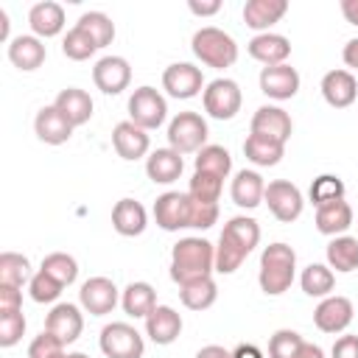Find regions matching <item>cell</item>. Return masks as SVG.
<instances>
[{
  "mask_svg": "<svg viewBox=\"0 0 358 358\" xmlns=\"http://www.w3.org/2000/svg\"><path fill=\"white\" fill-rule=\"evenodd\" d=\"M260 241V227L249 215H235L224 224L218 246H215V271L232 274L241 268V263L249 257V252Z\"/></svg>",
  "mask_w": 358,
  "mask_h": 358,
  "instance_id": "1",
  "label": "cell"
},
{
  "mask_svg": "<svg viewBox=\"0 0 358 358\" xmlns=\"http://www.w3.org/2000/svg\"><path fill=\"white\" fill-rule=\"evenodd\" d=\"M215 271V246L204 238H182L171 252V280L182 288Z\"/></svg>",
  "mask_w": 358,
  "mask_h": 358,
  "instance_id": "2",
  "label": "cell"
},
{
  "mask_svg": "<svg viewBox=\"0 0 358 358\" xmlns=\"http://www.w3.org/2000/svg\"><path fill=\"white\" fill-rule=\"evenodd\" d=\"M294 268H296V252L280 241L268 243L260 255V274H257L263 294H268V296L285 294L294 282Z\"/></svg>",
  "mask_w": 358,
  "mask_h": 358,
  "instance_id": "3",
  "label": "cell"
},
{
  "mask_svg": "<svg viewBox=\"0 0 358 358\" xmlns=\"http://www.w3.org/2000/svg\"><path fill=\"white\" fill-rule=\"evenodd\" d=\"M193 53H196V59H201L207 67H215V70L232 67L238 62V45H235V39L227 31L215 28V25L199 28L193 34Z\"/></svg>",
  "mask_w": 358,
  "mask_h": 358,
  "instance_id": "4",
  "label": "cell"
},
{
  "mask_svg": "<svg viewBox=\"0 0 358 358\" xmlns=\"http://www.w3.org/2000/svg\"><path fill=\"white\" fill-rule=\"evenodd\" d=\"M168 143L179 154H199L207 143V120L199 112H179L168 126Z\"/></svg>",
  "mask_w": 358,
  "mask_h": 358,
  "instance_id": "5",
  "label": "cell"
},
{
  "mask_svg": "<svg viewBox=\"0 0 358 358\" xmlns=\"http://www.w3.org/2000/svg\"><path fill=\"white\" fill-rule=\"evenodd\" d=\"M168 115V103L165 98L154 90V87H137L129 98V120L145 131L159 129L165 123Z\"/></svg>",
  "mask_w": 358,
  "mask_h": 358,
  "instance_id": "6",
  "label": "cell"
},
{
  "mask_svg": "<svg viewBox=\"0 0 358 358\" xmlns=\"http://www.w3.org/2000/svg\"><path fill=\"white\" fill-rule=\"evenodd\" d=\"M101 352L106 358H143L145 344H143V336L131 324L112 322L101 330Z\"/></svg>",
  "mask_w": 358,
  "mask_h": 358,
  "instance_id": "7",
  "label": "cell"
},
{
  "mask_svg": "<svg viewBox=\"0 0 358 358\" xmlns=\"http://www.w3.org/2000/svg\"><path fill=\"white\" fill-rule=\"evenodd\" d=\"M243 95L232 78H215L204 90V112L215 120H232L241 112Z\"/></svg>",
  "mask_w": 358,
  "mask_h": 358,
  "instance_id": "8",
  "label": "cell"
},
{
  "mask_svg": "<svg viewBox=\"0 0 358 358\" xmlns=\"http://www.w3.org/2000/svg\"><path fill=\"white\" fill-rule=\"evenodd\" d=\"M263 201L268 204L271 215H274L277 221H282V224L296 221V218L302 215V207H305L299 187L291 185V182H285V179L268 182V185H266V193H263Z\"/></svg>",
  "mask_w": 358,
  "mask_h": 358,
  "instance_id": "9",
  "label": "cell"
},
{
  "mask_svg": "<svg viewBox=\"0 0 358 358\" xmlns=\"http://www.w3.org/2000/svg\"><path fill=\"white\" fill-rule=\"evenodd\" d=\"M154 221L165 232H179L190 227V196L179 190H168L154 201Z\"/></svg>",
  "mask_w": 358,
  "mask_h": 358,
  "instance_id": "10",
  "label": "cell"
},
{
  "mask_svg": "<svg viewBox=\"0 0 358 358\" xmlns=\"http://www.w3.org/2000/svg\"><path fill=\"white\" fill-rule=\"evenodd\" d=\"M162 87L171 98H193L201 92L204 87V76L196 64L190 62H176V64H168L165 73H162Z\"/></svg>",
  "mask_w": 358,
  "mask_h": 358,
  "instance_id": "11",
  "label": "cell"
},
{
  "mask_svg": "<svg viewBox=\"0 0 358 358\" xmlns=\"http://www.w3.org/2000/svg\"><path fill=\"white\" fill-rule=\"evenodd\" d=\"M117 285L109 280V277H90L84 285H81V291H78V302H81V308L87 310V313H92V316H106V313H112L115 310V305H117Z\"/></svg>",
  "mask_w": 358,
  "mask_h": 358,
  "instance_id": "12",
  "label": "cell"
},
{
  "mask_svg": "<svg viewBox=\"0 0 358 358\" xmlns=\"http://www.w3.org/2000/svg\"><path fill=\"white\" fill-rule=\"evenodd\" d=\"M92 81L103 95H120L131 81V67L123 56H103L92 67Z\"/></svg>",
  "mask_w": 358,
  "mask_h": 358,
  "instance_id": "13",
  "label": "cell"
},
{
  "mask_svg": "<svg viewBox=\"0 0 358 358\" xmlns=\"http://www.w3.org/2000/svg\"><path fill=\"white\" fill-rule=\"evenodd\" d=\"M352 316H355L352 302L347 296H338V294L336 296H324L313 310V322H316V327L322 333H344L350 327Z\"/></svg>",
  "mask_w": 358,
  "mask_h": 358,
  "instance_id": "14",
  "label": "cell"
},
{
  "mask_svg": "<svg viewBox=\"0 0 358 358\" xmlns=\"http://www.w3.org/2000/svg\"><path fill=\"white\" fill-rule=\"evenodd\" d=\"M45 330H48L50 336H56L62 344H73V341L81 336V330H84V316H81V310H78L76 305L59 302V305H53V310L48 313Z\"/></svg>",
  "mask_w": 358,
  "mask_h": 358,
  "instance_id": "15",
  "label": "cell"
},
{
  "mask_svg": "<svg viewBox=\"0 0 358 358\" xmlns=\"http://www.w3.org/2000/svg\"><path fill=\"white\" fill-rule=\"evenodd\" d=\"M260 90L274 101H288L299 90V73L291 64H274L260 70Z\"/></svg>",
  "mask_w": 358,
  "mask_h": 358,
  "instance_id": "16",
  "label": "cell"
},
{
  "mask_svg": "<svg viewBox=\"0 0 358 358\" xmlns=\"http://www.w3.org/2000/svg\"><path fill=\"white\" fill-rule=\"evenodd\" d=\"M73 123L50 103V106H42L39 112H36V117H34V131H36V137L42 140V143H48V145H62V143H67L70 140V134H73Z\"/></svg>",
  "mask_w": 358,
  "mask_h": 358,
  "instance_id": "17",
  "label": "cell"
},
{
  "mask_svg": "<svg viewBox=\"0 0 358 358\" xmlns=\"http://www.w3.org/2000/svg\"><path fill=\"white\" fill-rule=\"evenodd\" d=\"M291 129H294V123H291L288 112L280 109V106H260L252 115V134H260V137L285 143L291 137Z\"/></svg>",
  "mask_w": 358,
  "mask_h": 358,
  "instance_id": "18",
  "label": "cell"
},
{
  "mask_svg": "<svg viewBox=\"0 0 358 358\" xmlns=\"http://www.w3.org/2000/svg\"><path fill=\"white\" fill-rule=\"evenodd\" d=\"M322 95L333 109H344L358 95V81L350 70H330L322 78Z\"/></svg>",
  "mask_w": 358,
  "mask_h": 358,
  "instance_id": "19",
  "label": "cell"
},
{
  "mask_svg": "<svg viewBox=\"0 0 358 358\" xmlns=\"http://www.w3.org/2000/svg\"><path fill=\"white\" fill-rule=\"evenodd\" d=\"M145 333L154 344H173L182 333V316L168 305H157L145 316Z\"/></svg>",
  "mask_w": 358,
  "mask_h": 358,
  "instance_id": "20",
  "label": "cell"
},
{
  "mask_svg": "<svg viewBox=\"0 0 358 358\" xmlns=\"http://www.w3.org/2000/svg\"><path fill=\"white\" fill-rule=\"evenodd\" d=\"M246 48H249V56L257 59V62L266 64V67L285 64V59L291 56V42H288L282 34H271V31L257 34Z\"/></svg>",
  "mask_w": 358,
  "mask_h": 358,
  "instance_id": "21",
  "label": "cell"
},
{
  "mask_svg": "<svg viewBox=\"0 0 358 358\" xmlns=\"http://www.w3.org/2000/svg\"><path fill=\"white\" fill-rule=\"evenodd\" d=\"M112 145H115L117 157H123V159H140V157L148 154L151 140H148L145 129L134 126L131 120H123V123H117L115 131H112Z\"/></svg>",
  "mask_w": 358,
  "mask_h": 358,
  "instance_id": "22",
  "label": "cell"
},
{
  "mask_svg": "<svg viewBox=\"0 0 358 358\" xmlns=\"http://www.w3.org/2000/svg\"><path fill=\"white\" fill-rule=\"evenodd\" d=\"M145 224H148V215H145V207L137 199H120L112 207V227H115L117 235H123V238L143 235Z\"/></svg>",
  "mask_w": 358,
  "mask_h": 358,
  "instance_id": "23",
  "label": "cell"
},
{
  "mask_svg": "<svg viewBox=\"0 0 358 358\" xmlns=\"http://www.w3.org/2000/svg\"><path fill=\"white\" fill-rule=\"evenodd\" d=\"M28 25H31V31L36 36L50 39V36L62 34V28H64V8L59 3H53V0H42V3L31 6Z\"/></svg>",
  "mask_w": 358,
  "mask_h": 358,
  "instance_id": "24",
  "label": "cell"
},
{
  "mask_svg": "<svg viewBox=\"0 0 358 358\" xmlns=\"http://www.w3.org/2000/svg\"><path fill=\"white\" fill-rule=\"evenodd\" d=\"M182 168H185L182 154L173 151V148H157V151H151V157L145 159V173H148V179L157 182V185H171V182H176V179L182 176Z\"/></svg>",
  "mask_w": 358,
  "mask_h": 358,
  "instance_id": "25",
  "label": "cell"
},
{
  "mask_svg": "<svg viewBox=\"0 0 358 358\" xmlns=\"http://www.w3.org/2000/svg\"><path fill=\"white\" fill-rule=\"evenodd\" d=\"M288 11L285 0H246L243 6V22L255 31H268L274 22L282 20V14Z\"/></svg>",
  "mask_w": 358,
  "mask_h": 358,
  "instance_id": "26",
  "label": "cell"
},
{
  "mask_svg": "<svg viewBox=\"0 0 358 358\" xmlns=\"http://www.w3.org/2000/svg\"><path fill=\"white\" fill-rule=\"evenodd\" d=\"M229 193H232V201H235L238 207H243V210H255V207L263 201L266 182H263V176H260L257 171H246V168H243V171L235 173Z\"/></svg>",
  "mask_w": 358,
  "mask_h": 358,
  "instance_id": "27",
  "label": "cell"
},
{
  "mask_svg": "<svg viewBox=\"0 0 358 358\" xmlns=\"http://www.w3.org/2000/svg\"><path fill=\"white\" fill-rule=\"evenodd\" d=\"M53 106H56L73 126H84V123H90V117H92V98H90L84 90H78V87L62 90V92L56 95Z\"/></svg>",
  "mask_w": 358,
  "mask_h": 358,
  "instance_id": "28",
  "label": "cell"
},
{
  "mask_svg": "<svg viewBox=\"0 0 358 358\" xmlns=\"http://www.w3.org/2000/svg\"><path fill=\"white\" fill-rule=\"evenodd\" d=\"M45 56H48V50H45V45H42L39 36H14L11 45H8L11 64L20 67V70H25V73L42 67Z\"/></svg>",
  "mask_w": 358,
  "mask_h": 358,
  "instance_id": "29",
  "label": "cell"
},
{
  "mask_svg": "<svg viewBox=\"0 0 358 358\" xmlns=\"http://www.w3.org/2000/svg\"><path fill=\"white\" fill-rule=\"evenodd\" d=\"M350 224H352V207L344 199L341 201H333V204H324V207L316 210V229L322 235L338 238V235H344L350 229Z\"/></svg>",
  "mask_w": 358,
  "mask_h": 358,
  "instance_id": "30",
  "label": "cell"
},
{
  "mask_svg": "<svg viewBox=\"0 0 358 358\" xmlns=\"http://www.w3.org/2000/svg\"><path fill=\"white\" fill-rule=\"evenodd\" d=\"M120 305L129 316L134 319H145L154 308H157V291L148 285V282H129L123 296H120Z\"/></svg>",
  "mask_w": 358,
  "mask_h": 358,
  "instance_id": "31",
  "label": "cell"
},
{
  "mask_svg": "<svg viewBox=\"0 0 358 358\" xmlns=\"http://www.w3.org/2000/svg\"><path fill=\"white\" fill-rule=\"evenodd\" d=\"M243 154L249 162L260 165V168H268V165H277L285 154V143H277V140H268V137H260V134H249L246 143H243Z\"/></svg>",
  "mask_w": 358,
  "mask_h": 358,
  "instance_id": "32",
  "label": "cell"
},
{
  "mask_svg": "<svg viewBox=\"0 0 358 358\" xmlns=\"http://www.w3.org/2000/svg\"><path fill=\"white\" fill-rule=\"evenodd\" d=\"M327 266L341 271V274H350L358 268V238H350V235H338L327 243Z\"/></svg>",
  "mask_w": 358,
  "mask_h": 358,
  "instance_id": "33",
  "label": "cell"
},
{
  "mask_svg": "<svg viewBox=\"0 0 358 358\" xmlns=\"http://www.w3.org/2000/svg\"><path fill=\"white\" fill-rule=\"evenodd\" d=\"M179 296H182V305L190 308V310H207L215 299H218V288L213 282V277H204V280H196V282H187L179 288Z\"/></svg>",
  "mask_w": 358,
  "mask_h": 358,
  "instance_id": "34",
  "label": "cell"
},
{
  "mask_svg": "<svg viewBox=\"0 0 358 358\" xmlns=\"http://www.w3.org/2000/svg\"><path fill=\"white\" fill-rule=\"evenodd\" d=\"M196 171L213 173L218 179H227L229 171H232V157H229V151L224 145H204L196 154Z\"/></svg>",
  "mask_w": 358,
  "mask_h": 358,
  "instance_id": "35",
  "label": "cell"
},
{
  "mask_svg": "<svg viewBox=\"0 0 358 358\" xmlns=\"http://www.w3.org/2000/svg\"><path fill=\"white\" fill-rule=\"evenodd\" d=\"M31 263L25 255L17 252H3L0 255V285H17L22 288L25 282H31Z\"/></svg>",
  "mask_w": 358,
  "mask_h": 358,
  "instance_id": "36",
  "label": "cell"
},
{
  "mask_svg": "<svg viewBox=\"0 0 358 358\" xmlns=\"http://www.w3.org/2000/svg\"><path fill=\"white\" fill-rule=\"evenodd\" d=\"M299 282H302V291H305L308 296H330V291L336 288V274H333L330 266L310 263V266L302 271Z\"/></svg>",
  "mask_w": 358,
  "mask_h": 358,
  "instance_id": "37",
  "label": "cell"
},
{
  "mask_svg": "<svg viewBox=\"0 0 358 358\" xmlns=\"http://www.w3.org/2000/svg\"><path fill=\"white\" fill-rule=\"evenodd\" d=\"M76 25L92 36V42L98 45V50H101V48H106V45L115 39V22H112L103 11H87V14H81V17H78V22H76Z\"/></svg>",
  "mask_w": 358,
  "mask_h": 358,
  "instance_id": "38",
  "label": "cell"
},
{
  "mask_svg": "<svg viewBox=\"0 0 358 358\" xmlns=\"http://www.w3.org/2000/svg\"><path fill=\"white\" fill-rule=\"evenodd\" d=\"M39 268L48 271V274H50L56 282H62V285H73L76 277H78V263H76V257L67 255V252H50V255H45V260H42Z\"/></svg>",
  "mask_w": 358,
  "mask_h": 358,
  "instance_id": "39",
  "label": "cell"
},
{
  "mask_svg": "<svg viewBox=\"0 0 358 358\" xmlns=\"http://www.w3.org/2000/svg\"><path fill=\"white\" fill-rule=\"evenodd\" d=\"M344 199V182L333 173H322L313 179L310 185V201L313 207H324V204H333V201H341Z\"/></svg>",
  "mask_w": 358,
  "mask_h": 358,
  "instance_id": "40",
  "label": "cell"
},
{
  "mask_svg": "<svg viewBox=\"0 0 358 358\" xmlns=\"http://www.w3.org/2000/svg\"><path fill=\"white\" fill-rule=\"evenodd\" d=\"M95 50H98V45L92 42V36H90L87 31H81L78 25H73V28L64 34L62 53H64L67 59H73V62H84V59H90Z\"/></svg>",
  "mask_w": 358,
  "mask_h": 358,
  "instance_id": "41",
  "label": "cell"
},
{
  "mask_svg": "<svg viewBox=\"0 0 358 358\" xmlns=\"http://www.w3.org/2000/svg\"><path fill=\"white\" fill-rule=\"evenodd\" d=\"M221 187H224V179H218V176H213V173H201V171H196V173H193V179H190L187 196H190V199H196V201L218 204Z\"/></svg>",
  "mask_w": 358,
  "mask_h": 358,
  "instance_id": "42",
  "label": "cell"
},
{
  "mask_svg": "<svg viewBox=\"0 0 358 358\" xmlns=\"http://www.w3.org/2000/svg\"><path fill=\"white\" fill-rule=\"evenodd\" d=\"M302 344L305 341L296 330H277L268 338V358H296Z\"/></svg>",
  "mask_w": 358,
  "mask_h": 358,
  "instance_id": "43",
  "label": "cell"
},
{
  "mask_svg": "<svg viewBox=\"0 0 358 358\" xmlns=\"http://www.w3.org/2000/svg\"><path fill=\"white\" fill-rule=\"evenodd\" d=\"M62 282H56L48 271H36L34 277H31V282H28V291H31V299L34 302H56L59 299V294H62Z\"/></svg>",
  "mask_w": 358,
  "mask_h": 358,
  "instance_id": "44",
  "label": "cell"
},
{
  "mask_svg": "<svg viewBox=\"0 0 358 358\" xmlns=\"http://www.w3.org/2000/svg\"><path fill=\"white\" fill-rule=\"evenodd\" d=\"M25 333V316L22 310H6L0 313V347H14Z\"/></svg>",
  "mask_w": 358,
  "mask_h": 358,
  "instance_id": "45",
  "label": "cell"
},
{
  "mask_svg": "<svg viewBox=\"0 0 358 358\" xmlns=\"http://www.w3.org/2000/svg\"><path fill=\"white\" fill-rule=\"evenodd\" d=\"M64 352V344L56 338V336H50L48 330H42L34 341H31V347H28V358H56V355H62Z\"/></svg>",
  "mask_w": 358,
  "mask_h": 358,
  "instance_id": "46",
  "label": "cell"
},
{
  "mask_svg": "<svg viewBox=\"0 0 358 358\" xmlns=\"http://www.w3.org/2000/svg\"><path fill=\"white\" fill-rule=\"evenodd\" d=\"M215 221H218V204L190 199V227H196V229H210Z\"/></svg>",
  "mask_w": 358,
  "mask_h": 358,
  "instance_id": "47",
  "label": "cell"
},
{
  "mask_svg": "<svg viewBox=\"0 0 358 358\" xmlns=\"http://www.w3.org/2000/svg\"><path fill=\"white\" fill-rule=\"evenodd\" d=\"M6 310H22V288L0 285V313Z\"/></svg>",
  "mask_w": 358,
  "mask_h": 358,
  "instance_id": "48",
  "label": "cell"
},
{
  "mask_svg": "<svg viewBox=\"0 0 358 358\" xmlns=\"http://www.w3.org/2000/svg\"><path fill=\"white\" fill-rule=\"evenodd\" d=\"M330 358H358V336H341L336 338Z\"/></svg>",
  "mask_w": 358,
  "mask_h": 358,
  "instance_id": "49",
  "label": "cell"
},
{
  "mask_svg": "<svg viewBox=\"0 0 358 358\" xmlns=\"http://www.w3.org/2000/svg\"><path fill=\"white\" fill-rule=\"evenodd\" d=\"M187 6H190V11H193L196 17H210V14H215V11H221V0H207V3H199V0H190Z\"/></svg>",
  "mask_w": 358,
  "mask_h": 358,
  "instance_id": "50",
  "label": "cell"
},
{
  "mask_svg": "<svg viewBox=\"0 0 358 358\" xmlns=\"http://www.w3.org/2000/svg\"><path fill=\"white\" fill-rule=\"evenodd\" d=\"M196 358H232V352L227 347H221V344H207V347H201L196 352Z\"/></svg>",
  "mask_w": 358,
  "mask_h": 358,
  "instance_id": "51",
  "label": "cell"
},
{
  "mask_svg": "<svg viewBox=\"0 0 358 358\" xmlns=\"http://www.w3.org/2000/svg\"><path fill=\"white\" fill-rule=\"evenodd\" d=\"M341 56H344V64H347V67H355V70H358V36L344 45Z\"/></svg>",
  "mask_w": 358,
  "mask_h": 358,
  "instance_id": "52",
  "label": "cell"
},
{
  "mask_svg": "<svg viewBox=\"0 0 358 358\" xmlns=\"http://www.w3.org/2000/svg\"><path fill=\"white\" fill-rule=\"evenodd\" d=\"M341 14L350 25H358V0H341Z\"/></svg>",
  "mask_w": 358,
  "mask_h": 358,
  "instance_id": "53",
  "label": "cell"
},
{
  "mask_svg": "<svg viewBox=\"0 0 358 358\" xmlns=\"http://www.w3.org/2000/svg\"><path fill=\"white\" fill-rule=\"evenodd\" d=\"M232 358H263V352L255 344H238L232 350Z\"/></svg>",
  "mask_w": 358,
  "mask_h": 358,
  "instance_id": "54",
  "label": "cell"
},
{
  "mask_svg": "<svg viewBox=\"0 0 358 358\" xmlns=\"http://www.w3.org/2000/svg\"><path fill=\"white\" fill-rule=\"evenodd\" d=\"M296 358H324V352H322V347H319V344H310V341H305Z\"/></svg>",
  "mask_w": 358,
  "mask_h": 358,
  "instance_id": "55",
  "label": "cell"
},
{
  "mask_svg": "<svg viewBox=\"0 0 358 358\" xmlns=\"http://www.w3.org/2000/svg\"><path fill=\"white\" fill-rule=\"evenodd\" d=\"M0 39H8V14L0 8Z\"/></svg>",
  "mask_w": 358,
  "mask_h": 358,
  "instance_id": "56",
  "label": "cell"
},
{
  "mask_svg": "<svg viewBox=\"0 0 358 358\" xmlns=\"http://www.w3.org/2000/svg\"><path fill=\"white\" fill-rule=\"evenodd\" d=\"M70 358H90V355H84V352H70Z\"/></svg>",
  "mask_w": 358,
  "mask_h": 358,
  "instance_id": "57",
  "label": "cell"
},
{
  "mask_svg": "<svg viewBox=\"0 0 358 358\" xmlns=\"http://www.w3.org/2000/svg\"><path fill=\"white\" fill-rule=\"evenodd\" d=\"M56 358H70V355H64V352H62V355H56Z\"/></svg>",
  "mask_w": 358,
  "mask_h": 358,
  "instance_id": "58",
  "label": "cell"
}]
</instances>
